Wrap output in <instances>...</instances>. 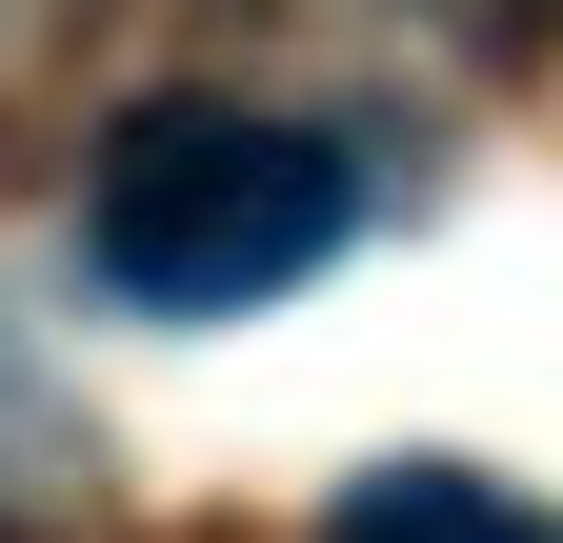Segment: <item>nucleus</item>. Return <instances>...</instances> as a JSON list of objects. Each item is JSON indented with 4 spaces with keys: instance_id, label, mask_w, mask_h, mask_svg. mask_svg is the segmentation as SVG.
I'll list each match as a JSON object with an SVG mask.
<instances>
[{
    "instance_id": "1",
    "label": "nucleus",
    "mask_w": 563,
    "mask_h": 543,
    "mask_svg": "<svg viewBox=\"0 0 563 543\" xmlns=\"http://www.w3.org/2000/svg\"><path fill=\"white\" fill-rule=\"evenodd\" d=\"M342 222H363V181H342V142H302V121H242V101H141L101 142V282L162 302V322H222V302H282L302 262H342Z\"/></svg>"
},
{
    "instance_id": "2",
    "label": "nucleus",
    "mask_w": 563,
    "mask_h": 543,
    "mask_svg": "<svg viewBox=\"0 0 563 543\" xmlns=\"http://www.w3.org/2000/svg\"><path fill=\"white\" fill-rule=\"evenodd\" d=\"M322 543H563L523 484H483V463H363V484L322 503Z\"/></svg>"
}]
</instances>
